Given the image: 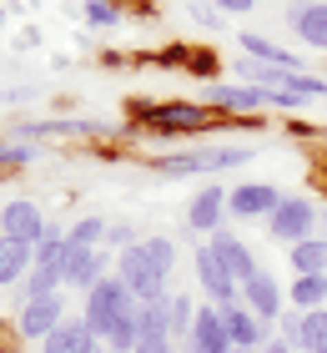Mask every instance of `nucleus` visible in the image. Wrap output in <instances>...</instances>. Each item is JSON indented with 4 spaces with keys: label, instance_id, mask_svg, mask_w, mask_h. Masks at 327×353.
<instances>
[{
    "label": "nucleus",
    "instance_id": "nucleus-33",
    "mask_svg": "<svg viewBox=\"0 0 327 353\" xmlns=\"http://www.w3.org/2000/svg\"><path fill=\"white\" fill-rule=\"evenodd\" d=\"M51 137H56V121H15L10 126V141H30V147H41Z\"/></svg>",
    "mask_w": 327,
    "mask_h": 353
},
{
    "label": "nucleus",
    "instance_id": "nucleus-41",
    "mask_svg": "<svg viewBox=\"0 0 327 353\" xmlns=\"http://www.w3.org/2000/svg\"><path fill=\"white\" fill-rule=\"evenodd\" d=\"M0 353H6V339H0Z\"/></svg>",
    "mask_w": 327,
    "mask_h": 353
},
{
    "label": "nucleus",
    "instance_id": "nucleus-21",
    "mask_svg": "<svg viewBox=\"0 0 327 353\" xmlns=\"http://www.w3.org/2000/svg\"><path fill=\"white\" fill-rule=\"evenodd\" d=\"M156 176H211L207 167V152L202 147H191V152H167V157H156Z\"/></svg>",
    "mask_w": 327,
    "mask_h": 353
},
{
    "label": "nucleus",
    "instance_id": "nucleus-19",
    "mask_svg": "<svg viewBox=\"0 0 327 353\" xmlns=\"http://www.w3.org/2000/svg\"><path fill=\"white\" fill-rule=\"evenodd\" d=\"M30 268H36V248L0 237V288H21Z\"/></svg>",
    "mask_w": 327,
    "mask_h": 353
},
{
    "label": "nucleus",
    "instance_id": "nucleus-13",
    "mask_svg": "<svg viewBox=\"0 0 327 353\" xmlns=\"http://www.w3.org/2000/svg\"><path fill=\"white\" fill-rule=\"evenodd\" d=\"M226 192H232V187L207 182V187L191 197V207H187V228H191V232L211 237V232H222V228H226Z\"/></svg>",
    "mask_w": 327,
    "mask_h": 353
},
{
    "label": "nucleus",
    "instance_id": "nucleus-35",
    "mask_svg": "<svg viewBox=\"0 0 327 353\" xmlns=\"http://www.w3.org/2000/svg\"><path fill=\"white\" fill-rule=\"evenodd\" d=\"M191 21H196V26H211V30H222V10H211V6H191Z\"/></svg>",
    "mask_w": 327,
    "mask_h": 353
},
{
    "label": "nucleus",
    "instance_id": "nucleus-8",
    "mask_svg": "<svg viewBox=\"0 0 327 353\" xmlns=\"http://www.w3.org/2000/svg\"><path fill=\"white\" fill-rule=\"evenodd\" d=\"M282 197L287 192L272 187V182H242V187L226 192V222H267Z\"/></svg>",
    "mask_w": 327,
    "mask_h": 353
},
{
    "label": "nucleus",
    "instance_id": "nucleus-37",
    "mask_svg": "<svg viewBox=\"0 0 327 353\" xmlns=\"http://www.w3.org/2000/svg\"><path fill=\"white\" fill-rule=\"evenodd\" d=\"M262 353H297V348L282 343V339H272V343H262Z\"/></svg>",
    "mask_w": 327,
    "mask_h": 353
},
{
    "label": "nucleus",
    "instance_id": "nucleus-26",
    "mask_svg": "<svg viewBox=\"0 0 327 353\" xmlns=\"http://www.w3.org/2000/svg\"><path fill=\"white\" fill-rule=\"evenodd\" d=\"M277 91L297 96V101H322V96H327V76H313V71H287Z\"/></svg>",
    "mask_w": 327,
    "mask_h": 353
},
{
    "label": "nucleus",
    "instance_id": "nucleus-30",
    "mask_svg": "<svg viewBox=\"0 0 327 353\" xmlns=\"http://www.w3.org/2000/svg\"><path fill=\"white\" fill-rule=\"evenodd\" d=\"M191 323H196V303L187 293H171V339L187 343L191 339Z\"/></svg>",
    "mask_w": 327,
    "mask_h": 353
},
{
    "label": "nucleus",
    "instance_id": "nucleus-3",
    "mask_svg": "<svg viewBox=\"0 0 327 353\" xmlns=\"http://www.w3.org/2000/svg\"><path fill=\"white\" fill-rule=\"evenodd\" d=\"M317 222H322V207H317L313 197H282L262 228H267L272 243L292 248V243H307V237H317Z\"/></svg>",
    "mask_w": 327,
    "mask_h": 353
},
{
    "label": "nucleus",
    "instance_id": "nucleus-23",
    "mask_svg": "<svg viewBox=\"0 0 327 353\" xmlns=\"http://www.w3.org/2000/svg\"><path fill=\"white\" fill-rule=\"evenodd\" d=\"M202 152H207V167H211V176H217V172H226V167L252 162V141H202Z\"/></svg>",
    "mask_w": 327,
    "mask_h": 353
},
{
    "label": "nucleus",
    "instance_id": "nucleus-14",
    "mask_svg": "<svg viewBox=\"0 0 327 353\" xmlns=\"http://www.w3.org/2000/svg\"><path fill=\"white\" fill-rule=\"evenodd\" d=\"M222 318H226V333H232V348H262V343L277 339L272 323H262L247 303H232V308H222Z\"/></svg>",
    "mask_w": 327,
    "mask_h": 353
},
{
    "label": "nucleus",
    "instance_id": "nucleus-29",
    "mask_svg": "<svg viewBox=\"0 0 327 353\" xmlns=\"http://www.w3.org/2000/svg\"><path fill=\"white\" fill-rule=\"evenodd\" d=\"M141 252L151 258L156 272H167V278L176 272V243H171V237H141Z\"/></svg>",
    "mask_w": 327,
    "mask_h": 353
},
{
    "label": "nucleus",
    "instance_id": "nucleus-17",
    "mask_svg": "<svg viewBox=\"0 0 327 353\" xmlns=\"http://www.w3.org/2000/svg\"><path fill=\"white\" fill-rule=\"evenodd\" d=\"M237 46H242V56H247V61H262V66H282V71H302V56L292 51V46H277V41H267V36H257V30H242Z\"/></svg>",
    "mask_w": 327,
    "mask_h": 353
},
{
    "label": "nucleus",
    "instance_id": "nucleus-32",
    "mask_svg": "<svg viewBox=\"0 0 327 353\" xmlns=\"http://www.w3.org/2000/svg\"><path fill=\"white\" fill-rule=\"evenodd\" d=\"M86 26L96 30H111V26H121V0H86Z\"/></svg>",
    "mask_w": 327,
    "mask_h": 353
},
{
    "label": "nucleus",
    "instance_id": "nucleus-22",
    "mask_svg": "<svg viewBox=\"0 0 327 353\" xmlns=\"http://www.w3.org/2000/svg\"><path fill=\"white\" fill-rule=\"evenodd\" d=\"M287 308H297V313L327 308V272H313V278H292V288H287Z\"/></svg>",
    "mask_w": 327,
    "mask_h": 353
},
{
    "label": "nucleus",
    "instance_id": "nucleus-5",
    "mask_svg": "<svg viewBox=\"0 0 327 353\" xmlns=\"http://www.w3.org/2000/svg\"><path fill=\"white\" fill-rule=\"evenodd\" d=\"M116 278L131 288V298H136V303H151V298H167L171 293V278L151 268V258L141 252V243L116 252Z\"/></svg>",
    "mask_w": 327,
    "mask_h": 353
},
{
    "label": "nucleus",
    "instance_id": "nucleus-11",
    "mask_svg": "<svg viewBox=\"0 0 327 353\" xmlns=\"http://www.w3.org/2000/svg\"><path fill=\"white\" fill-rule=\"evenodd\" d=\"M282 21L292 26V36H297L307 51L327 56V0H292Z\"/></svg>",
    "mask_w": 327,
    "mask_h": 353
},
{
    "label": "nucleus",
    "instance_id": "nucleus-25",
    "mask_svg": "<svg viewBox=\"0 0 327 353\" xmlns=\"http://www.w3.org/2000/svg\"><path fill=\"white\" fill-rule=\"evenodd\" d=\"M61 268H30L25 272V283H21V303H30V298H56L61 293Z\"/></svg>",
    "mask_w": 327,
    "mask_h": 353
},
{
    "label": "nucleus",
    "instance_id": "nucleus-39",
    "mask_svg": "<svg viewBox=\"0 0 327 353\" xmlns=\"http://www.w3.org/2000/svg\"><path fill=\"white\" fill-rule=\"evenodd\" d=\"M91 353H106V343H96V348H91Z\"/></svg>",
    "mask_w": 327,
    "mask_h": 353
},
{
    "label": "nucleus",
    "instance_id": "nucleus-34",
    "mask_svg": "<svg viewBox=\"0 0 327 353\" xmlns=\"http://www.w3.org/2000/svg\"><path fill=\"white\" fill-rule=\"evenodd\" d=\"M136 243H141V237H136L131 222H106V243H101V248H116V252H121V248H136Z\"/></svg>",
    "mask_w": 327,
    "mask_h": 353
},
{
    "label": "nucleus",
    "instance_id": "nucleus-27",
    "mask_svg": "<svg viewBox=\"0 0 327 353\" xmlns=\"http://www.w3.org/2000/svg\"><path fill=\"white\" fill-rule=\"evenodd\" d=\"M136 313H141V303H136V308H131L126 318H116V328H111L106 333V353H136V339H141V323H136Z\"/></svg>",
    "mask_w": 327,
    "mask_h": 353
},
{
    "label": "nucleus",
    "instance_id": "nucleus-10",
    "mask_svg": "<svg viewBox=\"0 0 327 353\" xmlns=\"http://www.w3.org/2000/svg\"><path fill=\"white\" fill-rule=\"evenodd\" d=\"M45 212L36 202H25V197H15V202H6L0 207V237H10V243H25V248H36L41 237H45Z\"/></svg>",
    "mask_w": 327,
    "mask_h": 353
},
{
    "label": "nucleus",
    "instance_id": "nucleus-7",
    "mask_svg": "<svg viewBox=\"0 0 327 353\" xmlns=\"http://www.w3.org/2000/svg\"><path fill=\"white\" fill-rule=\"evenodd\" d=\"M65 318H71V313H65L61 293L56 298H30V303H21V313H15V339H21V343H45Z\"/></svg>",
    "mask_w": 327,
    "mask_h": 353
},
{
    "label": "nucleus",
    "instance_id": "nucleus-28",
    "mask_svg": "<svg viewBox=\"0 0 327 353\" xmlns=\"http://www.w3.org/2000/svg\"><path fill=\"white\" fill-rule=\"evenodd\" d=\"M65 243L71 248H101L106 243V217H81L76 228H65Z\"/></svg>",
    "mask_w": 327,
    "mask_h": 353
},
{
    "label": "nucleus",
    "instance_id": "nucleus-6",
    "mask_svg": "<svg viewBox=\"0 0 327 353\" xmlns=\"http://www.w3.org/2000/svg\"><path fill=\"white\" fill-rule=\"evenodd\" d=\"M111 272H116V252L111 248H71L65 243V258H61V283L65 288L86 293V288H96Z\"/></svg>",
    "mask_w": 327,
    "mask_h": 353
},
{
    "label": "nucleus",
    "instance_id": "nucleus-40",
    "mask_svg": "<svg viewBox=\"0 0 327 353\" xmlns=\"http://www.w3.org/2000/svg\"><path fill=\"white\" fill-rule=\"evenodd\" d=\"M237 353H262V348H237Z\"/></svg>",
    "mask_w": 327,
    "mask_h": 353
},
{
    "label": "nucleus",
    "instance_id": "nucleus-12",
    "mask_svg": "<svg viewBox=\"0 0 327 353\" xmlns=\"http://www.w3.org/2000/svg\"><path fill=\"white\" fill-rule=\"evenodd\" d=\"M242 303L262 318V323H277V318L287 313V288L272 278V272H252L247 283H242Z\"/></svg>",
    "mask_w": 327,
    "mask_h": 353
},
{
    "label": "nucleus",
    "instance_id": "nucleus-31",
    "mask_svg": "<svg viewBox=\"0 0 327 353\" xmlns=\"http://www.w3.org/2000/svg\"><path fill=\"white\" fill-rule=\"evenodd\" d=\"M41 157V147H30V141H0V172H15V167H30Z\"/></svg>",
    "mask_w": 327,
    "mask_h": 353
},
{
    "label": "nucleus",
    "instance_id": "nucleus-24",
    "mask_svg": "<svg viewBox=\"0 0 327 353\" xmlns=\"http://www.w3.org/2000/svg\"><path fill=\"white\" fill-rule=\"evenodd\" d=\"M297 353H327V308L302 313V323H297Z\"/></svg>",
    "mask_w": 327,
    "mask_h": 353
},
{
    "label": "nucleus",
    "instance_id": "nucleus-15",
    "mask_svg": "<svg viewBox=\"0 0 327 353\" xmlns=\"http://www.w3.org/2000/svg\"><path fill=\"white\" fill-rule=\"evenodd\" d=\"M191 343L202 348V353H237V348H232V333H226V318H222V308H211V303H196Z\"/></svg>",
    "mask_w": 327,
    "mask_h": 353
},
{
    "label": "nucleus",
    "instance_id": "nucleus-18",
    "mask_svg": "<svg viewBox=\"0 0 327 353\" xmlns=\"http://www.w3.org/2000/svg\"><path fill=\"white\" fill-rule=\"evenodd\" d=\"M96 343H101V339H96V333L86 328V318H65V323L51 333V339L41 343V353H91Z\"/></svg>",
    "mask_w": 327,
    "mask_h": 353
},
{
    "label": "nucleus",
    "instance_id": "nucleus-38",
    "mask_svg": "<svg viewBox=\"0 0 327 353\" xmlns=\"http://www.w3.org/2000/svg\"><path fill=\"white\" fill-rule=\"evenodd\" d=\"M176 353H202V348H196V343L187 339V343H176Z\"/></svg>",
    "mask_w": 327,
    "mask_h": 353
},
{
    "label": "nucleus",
    "instance_id": "nucleus-42",
    "mask_svg": "<svg viewBox=\"0 0 327 353\" xmlns=\"http://www.w3.org/2000/svg\"><path fill=\"white\" fill-rule=\"evenodd\" d=\"M167 353H176V343H171V348H167Z\"/></svg>",
    "mask_w": 327,
    "mask_h": 353
},
{
    "label": "nucleus",
    "instance_id": "nucleus-9",
    "mask_svg": "<svg viewBox=\"0 0 327 353\" xmlns=\"http://www.w3.org/2000/svg\"><path fill=\"white\" fill-rule=\"evenodd\" d=\"M207 106L217 111V117H267V91L262 86H247V81H237V86H207Z\"/></svg>",
    "mask_w": 327,
    "mask_h": 353
},
{
    "label": "nucleus",
    "instance_id": "nucleus-2",
    "mask_svg": "<svg viewBox=\"0 0 327 353\" xmlns=\"http://www.w3.org/2000/svg\"><path fill=\"white\" fill-rule=\"evenodd\" d=\"M131 308H136V298H131V288L116 278V272L81 293V318H86V328L96 333V339H106V333L116 328V318H126Z\"/></svg>",
    "mask_w": 327,
    "mask_h": 353
},
{
    "label": "nucleus",
    "instance_id": "nucleus-43",
    "mask_svg": "<svg viewBox=\"0 0 327 353\" xmlns=\"http://www.w3.org/2000/svg\"><path fill=\"white\" fill-rule=\"evenodd\" d=\"M0 141H6V137H0Z\"/></svg>",
    "mask_w": 327,
    "mask_h": 353
},
{
    "label": "nucleus",
    "instance_id": "nucleus-36",
    "mask_svg": "<svg viewBox=\"0 0 327 353\" xmlns=\"http://www.w3.org/2000/svg\"><path fill=\"white\" fill-rule=\"evenodd\" d=\"M222 15H247V10H257V0H211Z\"/></svg>",
    "mask_w": 327,
    "mask_h": 353
},
{
    "label": "nucleus",
    "instance_id": "nucleus-20",
    "mask_svg": "<svg viewBox=\"0 0 327 353\" xmlns=\"http://www.w3.org/2000/svg\"><path fill=\"white\" fill-rule=\"evenodd\" d=\"M287 268H292V278H313V272H327V237L292 243V248H287Z\"/></svg>",
    "mask_w": 327,
    "mask_h": 353
},
{
    "label": "nucleus",
    "instance_id": "nucleus-1",
    "mask_svg": "<svg viewBox=\"0 0 327 353\" xmlns=\"http://www.w3.org/2000/svg\"><path fill=\"white\" fill-rule=\"evenodd\" d=\"M136 121L146 137H161V141H196L217 132V111L207 101H151V106H136Z\"/></svg>",
    "mask_w": 327,
    "mask_h": 353
},
{
    "label": "nucleus",
    "instance_id": "nucleus-4",
    "mask_svg": "<svg viewBox=\"0 0 327 353\" xmlns=\"http://www.w3.org/2000/svg\"><path fill=\"white\" fill-rule=\"evenodd\" d=\"M191 268H196L202 303H211V308H232V303H242V283L222 268V258H217V252H211L207 243H202V248H191Z\"/></svg>",
    "mask_w": 327,
    "mask_h": 353
},
{
    "label": "nucleus",
    "instance_id": "nucleus-16",
    "mask_svg": "<svg viewBox=\"0 0 327 353\" xmlns=\"http://www.w3.org/2000/svg\"><path fill=\"white\" fill-rule=\"evenodd\" d=\"M207 248H211V252L222 258V268L232 272L237 283H247L252 272H262V268H257V258H252V248L242 243L237 232H226V228H222V232H211V237H207Z\"/></svg>",
    "mask_w": 327,
    "mask_h": 353
}]
</instances>
